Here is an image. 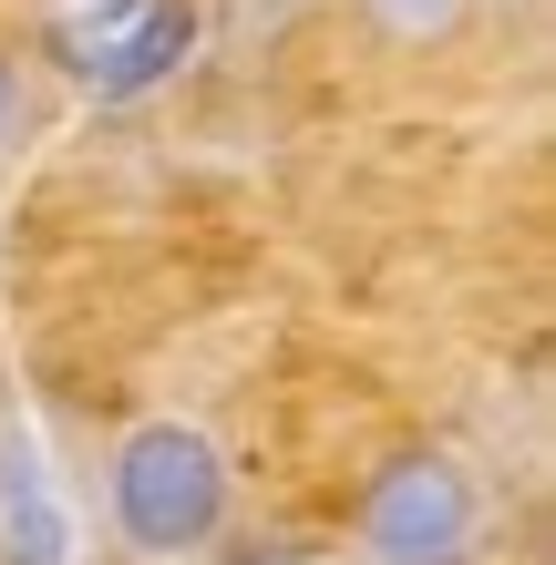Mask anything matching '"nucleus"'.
I'll use <instances>...</instances> for the list:
<instances>
[{"mask_svg": "<svg viewBox=\"0 0 556 565\" xmlns=\"http://www.w3.org/2000/svg\"><path fill=\"white\" fill-rule=\"evenodd\" d=\"M104 493H114V535L135 555H155V565H176V555H207L227 535L238 473H227V452L196 422H135L114 443Z\"/></svg>", "mask_w": 556, "mask_h": 565, "instance_id": "1", "label": "nucleus"}, {"mask_svg": "<svg viewBox=\"0 0 556 565\" xmlns=\"http://www.w3.org/2000/svg\"><path fill=\"white\" fill-rule=\"evenodd\" d=\"M484 493L453 452H391L361 493V555L371 565H474Z\"/></svg>", "mask_w": 556, "mask_h": 565, "instance_id": "2", "label": "nucleus"}, {"mask_svg": "<svg viewBox=\"0 0 556 565\" xmlns=\"http://www.w3.org/2000/svg\"><path fill=\"white\" fill-rule=\"evenodd\" d=\"M196 52V0H104L73 42V73L104 93V104H135Z\"/></svg>", "mask_w": 556, "mask_h": 565, "instance_id": "3", "label": "nucleus"}, {"mask_svg": "<svg viewBox=\"0 0 556 565\" xmlns=\"http://www.w3.org/2000/svg\"><path fill=\"white\" fill-rule=\"evenodd\" d=\"M371 21L391 42H443V31L464 21V0H371Z\"/></svg>", "mask_w": 556, "mask_h": 565, "instance_id": "4", "label": "nucleus"}, {"mask_svg": "<svg viewBox=\"0 0 556 565\" xmlns=\"http://www.w3.org/2000/svg\"><path fill=\"white\" fill-rule=\"evenodd\" d=\"M11 135H21V73L0 62V145H11Z\"/></svg>", "mask_w": 556, "mask_h": 565, "instance_id": "5", "label": "nucleus"}, {"mask_svg": "<svg viewBox=\"0 0 556 565\" xmlns=\"http://www.w3.org/2000/svg\"><path fill=\"white\" fill-rule=\"evenodd\" d=\"M227 565H300V555H289V545H238Z\"/></svg>", "mask_w": 556, "mask_h": 565, "instance_id": "6", "label": "nucleus"}]
</instances>
